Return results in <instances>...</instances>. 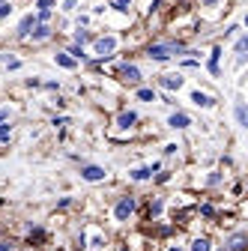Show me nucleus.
I'll return each mask as SVG.
<instances>
[{
	"instance_id": "obj_1",
	"label": "nucleus",
	"mask_w": 248,
	"mask_h": 251,
	"mask_svg": "<svg viewBox=\"0 0 248 251\" xmlns=\"http://www.w3.org/2000/svg\"><path fill=\"white\" fill-rule=\"evenodd\" d=\"M176 54H189L182 42H152V45L147 48V57H149L152 63H168V60L176 57Z\"/></svg>"
},
{
	"instance_id": "obj_2",
	"label": "nucleus",
	"mask_w": 248,
	"mask_h": 251,
	"mask_svg": "<svg viewBox=\"0 0 248 251\" xmlns=\"http://www.w3.org/2000/svg\"><path fill=\"white\" fill-rule=\"evenodd\" d=\"M138 212V198L135 195H123L117 203H114V222H129V218Z\"/></svg>"
},
{
	"instance_id": "obj_3",
	"label": "nucleus",
	"mask_w": 248,
	"mask_h": 251,
	"mask_svg": "<svg viewBox=\"0 0 248 251\" xmlns=\"http://www.w3.org/2000/svg\"><path fill=\"white\" fill-rule=\"evenodd\" d=\"M93 45H96L99 60H108L117 51V36H96V39H93Z\"/></svg>"
},
{
	"instance_id": "obj_4",
	"label": "nucleus",
	"mask_w": 248,
	"mask_h": 251,
	"mask_svg": "<svg viewBox=\"0 0 248 251\" xmlns=\"http://www.w3.org/2000/svg\"><path fill=\"white\" fill-rule=\"evenodd\" d=\"M81 179L84 182H105L108 179V171L102 165H81Z\"/></svg>"
},
{
	"instance_id": "obj_5",
	"label": "nucleus",
	"mask_w": 248,
	"mask_h": 251,
	"mask_svg": "<svg viewBox=\"0 0 248 251\" xmlns=\"http://www.w3.org/2000/svg\"><path fill=\"white\" fill-rule=\"evenodd\" d=\"M159 171H162V165H141V168L129 171V179L132 182H147V179H152V174H159Z\"/></svg>"
},
{
	"instance_id": "obj_6",
	"label": "nucleus",
	"mask_w": 248,
	"mask_h": 251,
	"mask_svg": "<svg viewBox=\"0 0 248 251\" xmlns=\"http://www.w3.org/2000/svg\"><path fill=\"white\" fill-rule=\"evenodd\" d=\"M120 78L126 84H141L144 81V75H141V69L135 66V63H123V66H120Z\"/></svg>"
},
{
	"instance_id": "obj_7",
	"label": "nucleus",
	"mask_w": 248,
	"mask_h": 251,
	"mask_svg": "<svg viewBox=\"0 0 248 251\" xmlns=\"http://www.w3.org/2000/svg\"><path fill=\"white\" fill-rule=\"evenodd\" d=\"M224 248H227V251H248V233H242V230L230 233L227 242H224Z\"/></svg>"
},
{
	"instance_id": "obj_8",
	"label": "nucleus",
	"mask_w": 248,
	"mask_h": 251,
	"mask_svg": "<svg viewBox=\"0 0 248 251\" xmlns=\"http://www.w3.org/2000/svg\"><path fill=\"white\" fill-rule=\"evenodd\" d=\"M36 24H39V18H36L33 12L24 15V18H21V24H18V30H15V36H18V39H27L30 33H33V27H36Z\"/></svg>"
},
{
	"instance_id": "obj_9",
	"label": "nucleus",
	"mask_w": 248,
	"mask_h": 251,
	"mask_svg": "<svg viewBox=\"0 0 248 251\" xmlns=\"http://www.w3.org/2000/svg\"><path fill=\"white\" fill-rule=\"evenodd\" d=\"M162 90H182V84H185V78L176 72V75H159V81H156Z\"/></svg>"
},
{
	"instance_id": "obj_10",
	"label": "nucleus",
	"mask_w": 248,
	"mask_h": 251,
	"mask_svg": "<svg viewBox=\"0 0 248 251\" xmlns=\"http://www.w3.org/2000/svg\"><path fill=\"white\" fill-rule=\"evenodd\" d=\"M45 239H48L45 227H39V225H30V227H27V242H30V245H42Z\"/></svg>"
},
{
	"instance_id": "obj_11",
	"label": "nucleus",
	"mask_w": 248,
	"mask_h": 251,
	"mask_svg": "<svg viewBox=\"0 0 248 251\" xmlns=\"http://www.w3.org/2000/svg\"><path fill=\"white\" fill-rule=\"evenodd\" d=\"M168 126H171V129H189V126H192V117L182 114V111H176V114L168 117Z\"/></svg>"
},
{
	"instance_id": "obj_12",
	"label": "nucleus",
	"mask_w": 248,
	"mask_h": 251,
	"mask_svg": "<svg viewBox=\"0 0 248 251\" xmlns=\"http://www.w3.org/2000/svg\"><path fill=\"white\" fill-rule=\"evenodd\" d=\"M219 63H222V48H212V54H209V60H206V69H209V75H215V78H219Z\"/></svg>"
},
{
	"instance_id": "obj_13",
	"label": "nucleus",
	"mask_w": 248,
	"mask_h": 251,
	"mask_svg": "<svg viewBox=\"0 0 248 251\" xmlns=\"http://www.w3.org/2000/svg\"><path fill=\"white\" fill-rule=\"evenodd\" d=\"M192 102H195L198 108H212V105H215V99L209 96V93H200V90L192 93Z\"/></svg>"
},
{
	"instance_id": "obj_14",
	"label": "nucleus",
	"mask_w": 248,
	"mask_h": 251,
	"mask_svg": "<svg viewBox=\"0 0 248 251\" xmlns=\"http://www.w3.org/2000/svg\"><path fill=\"white\" fill-rule=\"evenodd\" d=\"M135 123H138V114H135V111H123V114L117 117V126H120V129H132Z\"/></svg>"
},
{
	"instance_id": "obj_15",
	"label": "nucleus",
	"mask_w": 248,
	"mask_h": 251,
	"mask_svg": "<svg viewBox=\"0 0 248 251\" xmlns=\"http://www.w3.org/2000/svg\"><path fill=\"white\" fill-rule=\"evenodd\" d=\"M30 39H33V42H45V39H51V27H48V24H36V27H33V33H30Z\"/></svg>"
},
{
	"instance_id": "obj_16",
	"label": "nucleus",
	"mask_w": 248,
	"mask_h": 251,
	"mask_svg": "<svg viewBox=\"0 0 248 251\" xmlns=\"http://www.w3.org/2000/svg\"><path fill=\"white\" fill-rule=\"evenodd\" d=\"M54 63H57L60 69H75V66H78V63H75L66 51H57V54H54Z\"/></svg>"
},
{
	"instance_id": "obj_17",
	"label": "nucleus",
	"mask_w": 248,
	"mask_h": 251,
	"mask_svg": "<svg viewBox=\"0 0 248 251\" xmlns=\"http://www.w3.org/2000/svg\"><path fill=\"white\" fill-rule=\"evenodd\" d=\"M135 99H141V102H156L159 93L152 90V87H138V90H135Z\"/></svg>"
},
{
	"instance_id": "obj_18",
	"label": "nucleus",
	"mask_w": 248,
	"mask_h": 251,
	"mask_svg": "<svg viewBox=\"0 0 248 251\" xmlns=\"http://www.w3.org/2000/svg\"><path fill=\"white\" fill-rule=\"evenodd\" d=\"M189 251H212V239L209 236H195L192 245H189Z\"/></svg>"
},
{
	"instance_id": "obj_19",
	"label": "nucleus",
	"mask_w": 248,
	"mask_h": 251,
	"mask_svg": "<svg viewBox=\"0 0 248 251\" xmlns=\"http://www.w3.org/2000/svg\"><path fill=\"white\" fill-rule=\"evenodd\" d=\"M162 212H165V201H159V198L149 201V206H147V215H149V218H159Z\"/></svg>"
},
{
	"instance_id": "obj_20",
	"label": "nucleus",
	"mask_w": 248,
	"mask_h": 251,
	"mask_svg": "<svg viewBox=\"0 0 248 251\" xmlns=\"http://www.w3.org/2000/svg\"><path fill=\"white\" fill-rule=\"evenodd\" d=\"M233 117H236V123L242 126V129L248 126V111H245V105H242V102H236V108H233Z\"/></svg>"
},
{
	"instance_id": "obj_21",
	"label": "nucleus",
	"mask_w": 248,
	"mask_h": 251,
	"mask_svg": "<svg viewBox=\"0 0 248 251\" xmlns=\"http://www.w3.org/2000/svg\"><path fill=\"white\" fill-rule=\"evenodd\" d=\"M93 39H96V36H93L90 30H81V27L75 30V45H81V48H84V45H87V42H93Z\"/></svg>"
},
{
	"instance_id": "obj_22",
	"label": "nucleus",
	"mask_w": 248,
	"mask_h": 251,
	"mask_svg": "<svg viewBox=\"0 0 248 251\" xmlns=\"http://www.w3.org/2000/svg\"><path fill=\"white\" fill-rule=\"evenodd\" d=\"M111 9L120 12V15H129L132 12V3H129V0H111Z\"/></svg>"
},
{
	"instance_id": "obj_23",
	"label": "nucleus",
	"mask_w": 248,
	"mask_h": 251,
	"mask_svg": "<svg viewBox=\"0 0 248 251\" xmlns=\"http://www.w3.org/2000/svg\"><path fill=\"white\" fill-rule=\"evenodd\" d=\"M105 242H108V239H105L102 230H93V233H90V248H105Z\"/></svg>"
},
{
	"instance_id": "obj_24",
	"label": "nucleus",
	"mask_w": 248,
	"mask_h": 251,
	"mask_svg": "<svg viewBox=\"0 0 248 251\" xmlns=\"http://www.w3.org/2000/svg\"><path fill=\"white\" fill-rule=\"evenodd\" d=\"M66 54H69L75 63H84V60H87V54H84V48H81V45H69V48H66Z\"/></svg>"
},
{
	"instance_id": "obj_25",
	"label": "nucleus",
	"mask_w": 248,
	"mask_h": 251,
	"mask_svg": "<svg viewBox=\"0 0 248 251\" xmlns=\"http://www.w3.org/2000/svg\"><path fill=\"white\" fill-rule=\"evenodd\" d=\"M12 138V126H9V120H3L0 123V144H6Z\"/></svg>"
},
{
	"instance_id": "obj_26",
	"label": "nucleus",
	"mask_w": 248,
	"mask_h": 251,
	"mask_svg": "<svg viewBox=\"0 0 248 251\" xmlns=\"http://www.w3.org/2000/svg\"><path fill=\"white\" fill-rule=\"evenodd\" d=\"M54 6H57V0H36V9L39 12H51Z\"/></svg>"
},
{
	"instance_id": "obj_27",
	"label": "nucleus",
	"mask_w": 248,
	"mask_h": 251,
	"mask_svg": "<svg viewBox=\"0 0 248 251\" xmlns=\"http://www.w3.org/2000/svg\"><path fill=\"white\" fill-rule=\"evenodd\" d=\"M198 212H200L203 218H215V206H212V203H200V209H198Z\"/></svg>"
},
{
	"instance_id": "obj_28",
	"label": "nucleus",
	"mask_w": 248,
	"mask_h": 251,
	"mask_svg": "<svg viewBox=\"0 0 248 251\" xmlns=\"http://www.w3.org/2000/svg\"><path fill=\"white\" fill-rule=\"evenodd\" d=\"M9 15H12V3L6 0V3H0V21H3V18H9Z\"/></svg>"
},
{
	"instance_id": "obj_29",
	"label": "nucleus",
	"mask_w": 248,
	"mask_h": 251,
	"mask_svg": "<svg viewBox=\"0 0 248 251\" xmlns=\"http://www.w3.org/2000/svg\"><path fill=\"white\" fill-rule=\"evenodd\" d=\"M219 182H222V174H219V171H212V174L206 176V185H219Z\"/></svg>"
},
{
	"instance_id": "obj_30",
	"label": "nucleus",
	"mask_w": 248,
	"mask_h": 251,
	"mask_svg": "<svg viewBox=\"0 0 248 251\" xmlns=\"http://www.w3.org/2000/svg\"><path fill=\"white\" fill-rule=\"evenodd\" d=\"M60 9H63V12H75V9H78V0H66Z\"/></svg>"
},
{
	"instance_id": "obj_31",
	"label": "nucleus",
	"mask_w": 248,
	"mask_h": 251,
	"mask_svg": "<svg viewBox=\"0 0 248 251\" xmlns=\"http://www.w3.org/2000/svg\"><path fill=\"white\" fill-rule=\"evenodd\" d=\"M224 0H200V6H206V9H215V6H222Z\"/></svg>"
},
{
	"instance_id": "obj_32",
	"label": "nucleus",
	"mask_w": 248,
	"mask_h": 251,
	"mask_svg": "<svg viewBox=\"0 0 248 251\" xmlns=\"http://www.w3.org/2000/svg\"><path fill=\"white\" fill-rule=\"evenodd\" d=\"M72 203H75L72 198H60V201H57V209H69Z\"/></svg>"
},
{
	"instance_id": "obj_33",
	"label": "nucleus",
	"mask_w": 248,
	"mask_h": 251,
	"mask_svg": "<svg viewBox=\"0 0 248 251\" xmlns=\"http://www.w3.org/2000/svg\"><path fill=\"white\" fill-rule=\"evenodd\" d=\"M54 126H57V129H66V126H69V117H54Z\"/></svg>"
},
{
	"instance_id": "obj_34",
	"label": "nucleus",
	"mask_w": 248,
	"mask_h": 251,
	"mask_svg": "<svg viewBox=\"0 0 248 251\" xmlns=\"http://www.w3.org/2000/svg\"><path fill=\"white\" fill-rule=\"evenodd\" d=\"M0 251H15V242L12 239H3V242H0Z\"/></svg>"
},
{
	"instance_id": "obj_35",
	"label": "nucleus",
	"mask_w": 248,
	"mask_h": 251,
	"mask_svg": "<svg viewBox=\"0 0 248 251\" xmlns=\"http://www.w3.org/2000/svg\"><path fill=\"white\" fill-rule=\"evenodd\" d=\"M176 150H179L176 144H168V147H165V155H176Z\"/></svg>"
},
{
	"instance_id": "obj_36",
	"label": "nucleus",
	"mask_w": 248,
	"mask_h": 251,
	"mask_svg": "<svg viewBox=\"0 0 248 251\" xmlns=\"http://www.w3.org/2000/svg\"><path fill=\"white\" fill-rule=\"evenodd\" d=\"M3 120H9V111H0V123H3Z\"/></svg>"
},
{
	"instance_id": "obj_37",
	"label": "nucleus",
	"mask_w": 248,
	"mask_h": 251,
	"mask_svg": "<svg viewBox=\"0 0 248 251\" xmlns=\"http://www.w3.org/2000/svg\"><path fill=\"white\" fill-rule=\"evenodd\" d=\"M212 251H227V248L224 245H212Z\"/></svg>"
},
{
	"instance_id": "obj_38",
	"label": "nucleus",
	"mask_w": 248,
	"mask_h": 251,
	"mask_svg": "<svg viewBox=\"0 0 248 251\" xmlns=\"http://www.w3.org/2000/svg\"><path fill=\"white\" fill-rule=\"evenodd\" d=\"M120 251H135V248H129V245H120Z\"/></svg>"
},
{
	"instance_id": "obj_39",
	"label": "nucleus",
	"mask_w": 248,
	"mask_h": 251,
	"mask_svg": "<svg viewBox=\"0 0 248 251\" xmlns=\"http://www.w3.org/2000/svg\"><path fill=\"white\" fill-rule=\"evenodd\" d=\"M168 251H182V248H179V245H171V248H168Z\"/></svg>"
},
{
	"instance_id": "obj_40",
	"label": "nucleus",
	"mask_w": 248,
	"mask_h": 251,
	"mask_svg": "<svg viewBox=\"0 0 248 251\" xmlns=\"http://www.w3.org/2000/svg\"><path fill=\"white\" fill-rule=\"evenodd\" d=\"M0 3H6V0H0Z\"/></svg>"
}]
</instances>
